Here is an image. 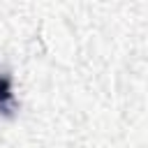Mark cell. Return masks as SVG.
I'll return each instance as SVG.
<instances>
[{"instance_id":"obj_1","label":"cell","mask_w":148,"mask_h":148,"mask_svg":"<svg viewBox=\"0 0 148 148\" xmlns=\"http://www.w3.org/2000/svg\"><path fill=\"white\" fill-rule=\"evenodd\" d=\"M14 111V92H12V79L7 74H0V113L12 116Z\"/></svg>"}]
</instances>
